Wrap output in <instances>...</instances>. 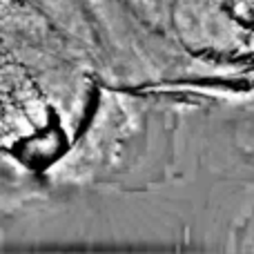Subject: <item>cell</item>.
Masks as SVG:
<instances>
[{
	"mask_svg": "<svg viewBox=\"0 0 254 254\" xmlns=\"http://www.w3.org/2000/svg\"><path fill=\"white\" fill-rule=\"evenodd\" d=\"M25 78H29L27 71L16 63L9 61L4 65H0V92L2 94H11Z\"/></svg>",
	"mask_w": 254,
	"mask_h": 254,
	"instance_id": "cell-1",
	"label": "cell"
},
{
	"mask_svg": "<svg viewBox=\"0 0 254 254\" xmlns=\"http://www.w3.org/2000/svg\"><path fill=\"white\" fill-rule=\"evenodd\" d=\"M22 110H25V114L29 116V121L34 123L36 127H45L49 121V112H47V105H45V101L40 96L31 98V101H27L25 105H22Z\"/></svg>",
	"mask_w": 254,
	"mask_h": 254,
	"instance_id": "cell-2",
	"label": "cell"
},
{
	"mask_svg": "<svg viewBox=\"0 0 254 254\" xmlns=\"http://www.w3.org/2000/svg\"><path fill=\"white\" fill-rule=\"evenodd\" d=\"M36 96H38V89H36V85L31 83V78H25L11 92V98L18 103V105H25L27 101H31V98H36Z\"/></svg>",
	"mask_w": 254,
	"mask_h": 254,
	"instance_id": "cell-3",
	"label": "cell"
},
{
	"mask_svg": "<svg viewBox=\"0 0 254 254\" xmlns=\"http://www.w3.org/2000/svg\"><path fill=\"white\" fill-rule=\"evenodd\" d=\"M18 138H20V136L13 129H9V131H4V134H0V145H2V147H13V143H16Z\"/></svg>",
	"mask_w": 254,
	"mask_h": 254,
	"instance_id": "cell-4",
	"label": "cell"
},
{
	"mask_svg": "<svg viewBox=\"0 0 254 254\" xmlns=\"http://www.w3.org/2000/svg\"><path fill=\"white\" fill-rule=\"evenodd\" d=\"M4 131H9V125H7L4 114H2V107H0V134H4Z\"/></svg>",
	"mask_w": 254,
	"mask_h": 254,
	"instance_id": "cell-5",
	"label": "cell"
},
{
	"mask_svg": "<svg viewBox=\"0 0 254 254\" xmlns=\"http://www.w3.org/2000/svg\"><path fill=\"white\" fill-rule=\"evenodd\" d=\"M9 61H11V58H9V56H4V54L0 52V65H4V63H9Z\"/></svg>",
	"mask_w": 254,
	"mask_h": 254,
	"instance_id": "cell-6",
	"label": "cell"
},
{
	"mask_svg": "<svg viewBox=\"0 0 254 254\" xmlns=\"http://www.w3.org/2000/svg\"><path fill=\"white\" fill-rule=\"evenodd\" d=\"M0 107H2V103H0Z\"/></svg>",
	"mask_w": 254,
	"mask_h": 254,
	"instance_id": "cell-7",
	"label": "cell"
}]
</instances>
